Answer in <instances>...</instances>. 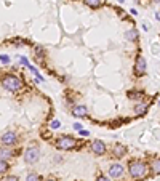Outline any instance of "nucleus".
<instances>
[{
	"mask_svg": "<svg viewBox=\"0 0 160 181\" xmlns=\"http://www.w3.org/2000/svg\"><path fill=\"white\" fill-rule=\"evenodd\" d=\"M74 128H75L77 132H80V130H82V125L80 124H74Z\"/></svg>",
	"mask_w": 160,
	"mask_h": 181,
	"instance_id": "25",
	"label": "nucleus"
},
{
	"mask_svg": "<svg viewBox=\"0 0 160 181\" xmlns=\"http://www.w3.org/2000/svg\"><path fill=\"white\" fill-rule=\"evenodd\" d=\"M19 59H21V63H23V64H24V66H27V67H29V69H31L32 72H34V75H35V80H37V82H43V77L40 75V74H39V71H37V69H35V67H34V66H32V64H31V63H29V61H27V58H24V56H21V58H19Z\"/></svg>",
	"mask_w": 160,
	"mask_h": 181,
	"instance_id": "11",
	"label": "nucleus"
},
{
	"mask_svg": "<svg viewBox=\"0 0 160 181\" xmlns=\"http://www.w3.org/2000/svg\"><path fill=\"white\" fill-rule=\"evenodd\" d=\"M16 141H18V135H16L15 132H7V133L2 135V138H0V143H2L3 146H8V148L13 146Z\"/></svg>",
	"mask_w": 160,
	"mask_h": 181,
	"instance_id": "7",
	"label": "nucleus"
},
{
	"mask_svg": "<svg viewBox=\"0 0 160 181\" xmlns=\"http://www.w3.org/2000/svg\"><path fill=\"white\" fill-rule=\"evenodd\" d=\"M119 2H120V3H123V2H125V0H119Z\"/></svg>",
	"mask_w": 160,
	"mask_h": 181,
	"instance_id": "29",
	"label": "nucleus"
},
{
	"mask_svg": "<svg viewBox=\"0 0 160 181\" xmlns=\"http://www.w3.org/2000/svg\"><path fill=\"white\" fill-rule=\"evenodd\" d=\"M130 13H131V15H135V16H136V15H138V11H136L135 8H131V10H130Z\"/></svg>",
	"mask_w": 160,
	"mask_h": 181,
	"instance_id": "26",
	"label": "nucleus"
},
{
	"mask_svg": "<svg viewBox=\"0 0 160 181\" xmlns=\"http://www.w3.org/2000/svg\"><path fill=\"white\" fill-rule=\"evenodd\" d=\"M75 144H77V140L72 136H67V135H63V136L56 140V148L61 149V151H71V149L75 148Z\"/></svg>",
	"mask_w": 160,
	"mask_h": 181,
	"instance_id": "3",
	"label": "nucleus"
},
{
	"mask_svg": "<svg viewBox=\"0 0 160 181\" xmlns=\"http://www.w3.org/2000/svg\"><path fill=\"white\" fill-rule=\"evenodd\" d=\"M50 127H51V130H58L61 127V122L59 120H53L51 124H50Z\"/></svg>",
	"mask_w": 160,
	"mask_h": 181,
	"instance_id": "20",
	"label": "nucleus"
},
{
	"mask_svg": "<svg viewBox=\"0 0 160 181\" xmlns=\"http://www.w3.org/2000/svg\"><path fill=\"white\" fill-rule=\"evenodd\" d=\"M40 157V151L37 148H29L24 152V162L26 164H35Z\"/></svg>",
	"mask_w": 160,
	"mask_h": 181,
	"instance_id": "6",
	"label": "nucleus"
},
{
	"mask_svg": "<svg viewBox=\"0 0 160 181\" xmlns=\"http://www.w3.org/2000/svg\"><path fill=\"white\" fill-rule=\"evenodd\" d=\"M39 175H35V173H29L27 175V181H39Z\"/></svg>",
	"mask_w": 160,
	"mask_h": 181,
	"instance_id": "19",
	"label": "nucleus"
},
{
	"mask_svg": "<svg viewBox=\"0 0 160 181\" xmlns=\"http://www.w3.org/2000/svg\"><path fill=\"white\" fill-rule=\"evenodd\" d=\"M146 71H147V63H146V59H144V56H136L135 59V67H133V72H135L136 77H143L144 74H146Z\"/></svg>",
	"mask_w": 160,
	"mask_h": 181,
	"instance_id": "4",
	"label": "nucleus"
},
{
	"mask_svg": "<svg viewBox=\"0 0 160 181\" xmlns=\"http://www.w3.org/2000/svg\"><path fill=\"white\" fill-rule=\"evenodd\" d=\"M152 2H155V3H160V0H152Z\"/></svg>",
	"mask_w": 160,
	"mask_h": 181,
	"instance_id": "28",
	"label": "nucleus"
},
{
	"mask_svg": "<svg viewBox=\"0 0 160 181\" xmlns=\"http://www.w3.org/2000/svg\"><path fill=\"white\" fill-rule=\"evenodd\" d=\"M11 156H15V154H13V151L8 148V146L0 148V159H2V160H7V159H10Z\"/></svg>",
	"mask_w": 160,
	"mask_h": 181,
	"instance_id": "14",
	"label": "nucleus"
},
{
	"mask_svg": "<svg viewBox=\"0 0 160 181\" xmlns=\"http://www.w3.org/2000/svg\"><path fill=\"white\" fill-rule=\"evenodd\" d=\"M87 114H88V111L83 104H79V106H74V108H72V116L77 117V119H82V117H85Z\"/></svg>",
	"mask_w": 160,
	"mask_h": 181,
	"instance_id": "12",
	"label": "nucleus"
},
{
	"mask_svg": "<svg viewBox=\"0 0 160 181\" xmlns=\"http://www.w3.org/2000/svg\"><path fill=\"white\" fill-rule=\"evenodd\" d=\"M2 87L8 92L16 93L23 90V79L18 75H13V74H7V75L2 77Z\"/></svg>",
	"mask_w": 160,
	"mask_h": 181,
	"instance_id": "2",
	"label": "nucleus"
},
{
	"mask_svg": "<svg viewBox=\"0 0 160 181\" xmlns=\"http://www.w3.org/2000/svg\"><path fill=\"white\" fill-rule=\"evenodd\" d=\"M127 152H128L127 146H123L122 143H115L114 148H112V157H115V159H122V157H125Z\"/></svg>",
	"mask_w": 160,
	"mask_h": 181,
	"instance_id": "9",
	"label": "nucleus"
},
{
	"mask_svg": "<svg viewBox=\"0 0 160 181\" xmlns=\"http://www.w3.org/2000/svg\"><path fill=\"white\" fill-rule=\"evenodd\" d=\"M149 168L154 175H160V159H155V160H152L151 165H149Z\"/></svg>",
	"mask_w": 160,
	"mask_h": 181,
	"instance_id": "15",
	"label": "nucleus"
},
{
	"mask_svg": "<svg viewBox=\"0 0 160 181\" xmlns=\"http://www.w3.org/2000/svg\"><path fill=\"white\" fill-rule=\"evenodd\" d=\"M8 168H10L8 162H7V160H2V159H0V175H2V173H7V172H8Z\"/></svg>",
	"mask_w": 160,
	"mask_h": 181,
	"instance_id": "18",
	"label": "nucleus"
},
{
	"mask_svg": "<svg viewBox=\"0 0 160 181\" xmlns=\"http://www.w3.org/2000/svg\"><path fill=\"white\" fill-rule=\"evenodd\" d=\"M3 181H19V180H18V176H15V175H7V178H5Z\"/></svg>",
	"mask_w": 160,
	"mask_h": 181,
	"instance_id": "22",
	"label": "nucleus"
},
{
	"mask_svg": "<svg viewBox=\"0 0 160 181\" xmlns=\"http://www.w3.org/2000/svg\"><path fill=\"white\" fill-rule=\"evenodd\" d=\"M0 61L5 63V64H8V63H10V56H7V55H0Z\"/></svg>",
	"mask_w": 160,
	"mask_h": 181,
	"instance_id": "21",
	"label": "nucleus"
},
{
	"mask_svg": "<svg viewBox=\"0 0 160 181\" xmlns=\"http://www.w3.org/2000/svg\"><path fill=\"white\" fill-rule=\"evenodd\" d=\"M95 181H111V180H109V178H107V176H104V175H99V176L96 178V180H95Z\"/></svg>",
	"mask_w": 160,
	"mask_h": 181,
	"instance_id": "23",
	"label": "nucleus"
},
{
	"mask_svg": "<svg viewBox=\"0 0 160 181\" xmlns=\"http://www.w3.org/2000/svg\"><path fill=\"white\" fill-rule=\"evenodd\" d=\"M147 164L141 159H135V160H130L128 164V173L131 178H144L147 175Z\"/></svg>",
	"mask_w": 160,
	"mask_h": 181,
	"instance_id": "1",
	"label": "nucleus"
},
{
	"mask_svg": "<svg viewBox=\"0 0 160 181\" xmlns=\"http://www.w3.org/2000/svg\"><path fill=\"white\" fill-rule=\"evenodd\" d=\"M90 151H91L93 154H96V156H104V154L107 152V148L104 144V141L95 140V141H91V144H90Z\"/></svg>",
	"mask_w": 160,
	"mask_h": 181,
	"instance_id": "5",
	"label": "nucleus"
},
{
	"mask_svg": "<svg viewBox=\"0 0 160 181\" xmlns=\"http://www.w3.org/2000/svg\"><path fill=\"white\" fill-rule=\"evenodd\" d=\"M107 173H109L111 178H120L125 173V168H123L122 164H112V165H109V172Z\"/></svg>",
	"mask_w": 160,
	"mask_h": 181,
	"instance_id": "8",
	"label": "nucleus"
},
{
	"mask_svg": "<svg viewBox=\"0 0 160 181\" xmlns=\"http://www.w3.org/2000/svg\"><path fill=\"white\" fill-rule=\"evenodd\" d=\"M125 39L130 40V42H136V40H138V32H136L135 29H130V31L125 32Z\"/></svg>",
	"mask_w": 160,
	"mask_h": 181,
	"instance_id": "16",
	"label": "nucleus"
},
{
	"mask_svg": "<svg viewBox=\"0 0 160 181\" xmlns=\"http://www.w3.org/2000/svg\"><path fill=\"white\" fill-rule=\"evenodd\" d=\"M47 181H58V180H55V178H50V180H47Z\"/></svg>",
	"mask_w": 160,
	"mask_h": 181,
	"instance_id": "27",
	"label": "nucleus"
},
{
	"mask_svg": "<svg viewBox=\"0 0 160 181\" xmlns=\"http://www.w3.org/2000/svg\"><path fill=\"white\" fill-rule=\"evenodd\" d=\"M144 96H146V93H144L143 90H128V93H127V98L131 100V101H135V103L143 101Z\"/></svg>",
	"mask_w": 160,
	"mask_h": 181,
	"instance_id": "10",
	"label": "nucleus"
},
{
	"mask_svg": "<svg viewBox=\"0 0 160 181\" xmlns=\"http://www.w3.org/2000/svg\"><path fill=\"white\" fill-rule=\"evenodd\" d=\"M159 106H160V100H159Z\"/></svg>",
	"mask_w": 160,
	"mask_h": 181,
	"instance_id": "30",
	"label": "nucleus"
},
{
	"mask_svg": "<svg viewBox=\"0 0 160 181\" xmlns=\"http://www.w3.org/2000/svg\"><path fill=\"white\" fill-rule=\"evenodd\" d=\"M83 3L90 8H99L101 7V0H83Z\"/></svg>",
	"mask_w": 160,
	"mask_h": 181,
	"instance_id": "17",
	"label": "nucleus"
},
{
	"mask_svg": "<svg viewBox=\"0 0 160 181\" xmlns=\"http://www.w3.org/2000/svg\"><path fill=\"white\" fill-rule=\"evenodd\" d=\"M79 133H80V135H82V136H88V135H90V133H88L87 130H80Z\"/></svg>",
	"mask_w": 160,
	"mask_h": 181,
	"instance_id": "24",
	"label": "nucleus"
},
{
	"mask_svg": "<svg viewBox=\"0 0 160 181\" xmlns=\"http://www.w3.org/2000/svg\"><path fill=\"white\" fill-rule=\"evenodd\" d=\"M147 111H149V104L147 103L139 101L138 104H135V114L136 116H144V114H147Z\"/></svg>",
	"mask_w": 160,
	"mask_h": 181,
	"instance_id": "13",
	"label": "nucleus"
}]
</instances>
